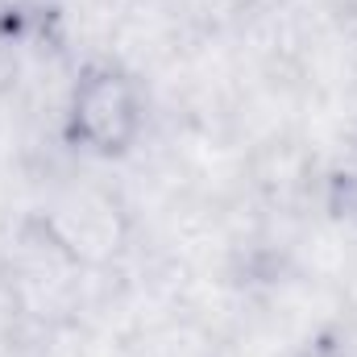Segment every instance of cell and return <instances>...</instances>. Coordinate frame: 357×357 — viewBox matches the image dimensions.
Listing matches in <instances>:
<instances>
[{"label":"cell","mask_w":357,"mask_h":357,"mask_svg":"<svg viewBox=\"0 0 357 357\" xmlns=\"http://www.w3.org/2000/svg\"><path fill=\"white\" fill-rule=\"evenodd\" d=\"M146 129V91L121 63H88L67 96V137L96 158H121Z\"/></svg>","instance_id":"1"}]
</instances>
